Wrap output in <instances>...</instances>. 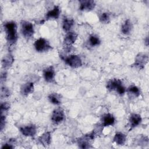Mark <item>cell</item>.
Masks as SVG:
<instances>
[{"label": "cell", "mask_w": 149, "mask_h": 149, "mask_svg": "<svg viewBox=\"0 0 149 149\" xmlns=\"http://www.w3.org/2000/svg\"><path fill=\"white\" fill-rule=\"evenodd\" d=\"M3 29L5 33L6 40L9 45H13L16 43L17 36V27L15 22L8 21L3 23Z\"/></svg>", "instance_id": "1"}, {"label": "cell", "mask_w": 149, "mask_h": 149, "mask_svg": "<svg viewBox=\"0 0 149 149\" xmlns=\"http://www.w3.org/2000/svg\"><path fill=\"white\" fill-rule=\"evenodd\" d=\"M107 89L109 91H115L120 95H123L126 91L125 87L123 85L122 81L119 79H112L109 80L106 85Z\"/></svg>", "instance_id": "2"}, {"label": "cell", "mask_w": 149, "mask_h": 149, "mask_svg": "<svg viewBox=\"0 0 149 149\" xmlns=\"http://www.w3.org/2000/svg\"><path fill=\"white\" fill-rule=\"evenodd\" d=\"M95 135V133L94 131H93L91 133L86 134L79 137L77 140L79 147L80 148H92L91 142L94 140Z\"/></svg>", "instance_id": "3"}, {"label": "cell", "mask_w": 149, "mask_h": 149, "mask_svg": "<svg viewBox=\"0 0 149 149\" xmlns=\"http://www.w3.org/2000/svg\"><path fill=\"white\" fill-rule=\"evenodd\" d=\"M60 57L65 63L72 68H78L82 66L81 59L77 55H70L66 57L60 55Z\"/></svg>", "instance_id": "4"}, {"label": "cell", "mask_w": 149, "mask_h": 149, "mask_svg": "<svg viewBox=\"0 0 149 149\" xmlns=\"http://www.w3.org/2000/svg\"><path fill=\"white\" fill-rule=\"evenodd\" d=\"M21 33L23 36L26 39L31 38L34 34V29L33 24L26 20L21 22Z\"/></svg>", "instance_id": "5"}, {"label": "cell", "mask_w": 149, "mask_h": 149, "mask_svg": "<svg viewBox=\"0 0 149 149\" xmlns=\"http://www.w3.org/2000/svg\"><path fill=\"white\" fill-rule=\"evenodd\" d=\"M34 47L36 51L38 52H48L52 49V46L48 40L44 38H39L35 41L34 43Z\"/></svg>", "instance_id": "6"}, {"label": "cell", "mask_w": 149, "mask_h": 149, "mask_svg": "<svg viewBox=\"0 0 149 149\" xmlns=\"http://www.w3.org/2000/svg\"><path fill=\"white\" fill-rule=\"evenodd\" d=\"M148 54L144 52H140L136 56L134 62L133 63L132 66L139 70H143L148 63Z\"/></svg>", "instance_id": "7"}, {"label": "cell", "mask_w": 149, "mask_h": 149, "mask_svg": "<svg viewBox=\"0 0 149 149\" xmlns=\"http://www.w3.org/2000/svg\"><path fill=\"white\" fill-rule=\"evenodd\" d=\"M19 131L26 137H33L37 133V126L33 124H29L20 127Z\"/></svg>", "instance_id": "8"}, {"label": "cell", "mask_w": 149, "mask_h": 149, "mask_svg": "<svg viewBox=\"0 0 149 149\" xmlns=\"http://www.w3.org/2000/svg\"><path fill=\"white\" fill-rule=\"evenodd\" d=\"M65 119V115L64 111L61 108H57L53 111L51 119L55 124H59L62 122Z\"/></svg>", "instance_id": "9"}, {"label": "cell", "mask_w": 149, "mask_h": 149, "mask_svg": "<svg viewBox=\"0 0 149 149\" xmlns=\"http://www.w3.org/2000/svg\"><path fill=\"white\" fill-rule=\"evenodd\" d=\"M43 77L47 83H52L55 82V70L52 66H49L43 70Z\"/></svg>", "instance_id": "10"}, {"label": "cell", "mask_w": 149, "mask_h": 149, "mask_svg": "<svg viewBox=\"0 0 149 149\" xmlns=\"http://www.w3.org/2000/svg\"><path fill=\"white\" fill-rule=\"evenodd\" d=\"M142 121L141 116L139 113H132L129 118V131H131L134 127L138 126Z\"/></svg>", "instance_id": "11"}, {"label": "cell", "mask_w": 149, "mask_h": 149, "mask_svg": "<svg viewBox=\"0 0 149 149\" xmlns=\"http://www.w3.org/2000/svg\"><path fill=\"white\" fill-rule=\"evenodd\" d=\"M96 6V3L93 0H80L79 1V9L80 11L90 12L93 10Z\"/></svg>", "instance_id": "12"}, {"label": "cell", "mask_w": 149, "mask_h": 149, "mask_svg": "<svg viewBox=\"0 0 149 149\" xmlns=\"http://www.w3.org/2000/svg\"><path fill=\"white\" fill-rule=\"evenodd\" d=\"M78 37V34L73 31H69L66 33L64 39L63 44L68 48L71 47L73 44L76 42Z\"/></svg>", "instance_id": "13"}, {"label": "cell", "mask_w": 149, "mask_h": 149, "mask_svg": "<svg viewBox=\"0 0 149 149\" xmlns=\"http://www.w3.org/2000/svg\"><path fill=\"white\" fill-rule=\"evenodd\" d=\"M61 9L59 6L56 5L54 7L48 10L45 16V20H48L50 19H58L60 16Z\"/></svg>", "instance_id": "14"}, {"label": "cell", "mask_w": 149, "mask_h": 149, "mask_svg": "<svg viewBox=\"0 0 149 149\" xmlns=\"http://www.w3.org/2000/svg\"><path fill=\"white\" fill-rule=\"evenodd\" d=\"M34 83L28 81L22 85L20 92L23 96H27L34 91Z\"/></svg>", "instance_id": "15"}, {"label": "cell", "mask_w": 149, "mask_h": 149, "mask_svg": "<svg viewBox=\"0 0 149 149\" xmlns=\"http://www.w3.org/2000/svg\"><path fill=\"white\" fill-rule=\"evenodd\" d=\"M101 122V125L103 127L112 126L115 122V118L112 113H105L102 116Z\"/></svg>", "instance_id": "16"}, {"label": "cell", "mask_w": 149, "mask_h": 149, "mask_svg": "<svg viewBox=\"0 0 149 149\" xmlns=\"http://www.w3.org/2000/svg\"><path fill=\"white\" fill-rule=\"evenodd\" d=\"M38 141L45 147L49 146L51 142V133L49 132H45L43 133L38 137Z\"/></svg>", "instance_id": "17"}, {"label": "cell", "mask_w": 149, "mask_h": 149, "mask_svg": "<svg viewBox=\"0 0 149 149\" xmlns=\"http://www.w3.org/2000/svg\"><path fill=\"white\" fill-rule=\"evenodd\" d=\"M133 27V26L132 21L130 19H127L126 20H125L123 23L122 24L120 31L122 34L127 36L131 33Z\"/></svg>", "instance_id": "18"}, {"label": "cell", "mask_w": 149, "mask_h": 149, "mask_svg": "<svg viewBox=\"0 0 149 149\" xmlns=\"http://www.w3.org/2000/svg\"><path fill=\"white\" fill-rule=\"evenodd\" d=\"M74 24V21L72 18L68 17H64L62 20V29L65 32L70 31L71 29Z\"/></svg>", "instance_id": "19"}, {"label": "cell", "mask_w": 149, "mask_h": 149, "mask_svg": "<svg viewBox=\"0 0 149 149\" xmlns=\"http://www.w3.org/2000/svg\"><path fill=\"white\" fill-rule=\"evenodd\" d=\"M14 57L12 54H8L4 56L2 59V66L3 69L10 68L14 62Z\"/></svg>", "instance_id": "20"}, {"label": "cell", "mask_w": 149, "mask_h": 149, "mask_svg": "<svg viewBox=\"0 0 149 149\" xmlns=\"http://www.w3.org/2000/svg\"><path fill=\"white\" fill-rule=\"evenodd\" d=\"M113 141L119 146H123L126 141V136L122 132H116L114 135Z\"/></svg>", "instance_id": "21"}, {"label": "cell", "mask_w": 149, "mask_h": 149, "mask_svg": "<svg viewBox=\"0 0 149 149\" xmlns=\"http://www.w3.org/2000/svg\"><path fill=\"white\" fill-rule=\"evenodd\" d=\"M126 91L130 98H137L140 95V88L135 85L130 86L127 88Z\"/></svg>", "instance_id": "22"}, {"label": "cell", "mask_w": 149, "mask_h": 149, "mask_svg": "<svg viewBox=\"0 0 149 149\" xmlns=\"http://www.w3.org/2000/svg\"><path fill=\"white\" fill-rule=\"evenodd\" d=\"M48 99L49 101L55 105H59L61 104V96L60 94L53 93H51L48 96Z\"/></svg>", "instance_id": "23"}, {"label": "cell", "mask_w": 149, "mask_h": 149, "mask_svg": "<svg viewBox=\"0 0 149 149\" xmlns=\"http://www.w3.org/2000/svg\"><path fill=\"white\" fill-rule=\"evenodd\" d=\"M88 43L90 46L94 47L99 46L101 44V40L98 36L95 34H91L88 38Z\"/></svg>", "instance_id": "24"}, {"label": "cell", "mask_w": 149, "mask_h": 149, "mask_svg": "<svg viewBox=\"0 0 149 149\" xmlns=\"http://www.w3.org/2000/svg\"><path fill=\"white\" fill-rule=\"evenodd\" d=\"M99 20L102 24H108L111 20L110 14L108 12H103L99 16Z\"/></svg>", "instance_id": "25"}, {"label": "cell", "mask_w": 149, "mask_h": 149, "mask_svg": "<svg viewBox=\"0 0 149 149\" xmlns=\"http://www.w3.org/2000/svg\"><path fill=\"white\" fill-rule=\"evenodd\" d=\"M10 105L8 102H2L1 104V109H0L1 115H6V113L8 112V111L10 109Z\"/></svg>", "instance_id": "26"}, {"label": "cell", "mask_w": 149, "mask_h": 149, "mask_svg": "<svg viewBox=\"0 0 149 149\" xmlns=\"http://www.w3.org/2000/svg\"><path fill=\"white\" fill-rule=\"evenodd\" d=\"M137 143L139 145L148 144V138L146 136H139L137 139Z\"/></svg>", "instance_id": "27"}, {"label": "cell", "mask_w": 149, "mask_h": 149, "mask_svg": "<svg viewBox=\"0 0 149 149\" xmlns=\"http://www.w3.org/2000/svg\"><path fill=\"white\" fill-rule=\"evenodd\" d=\"M9 95H10V91H9V90L7 87H6L5 86L2 87H1V97L2 98H7Z\"/></svg>", "instance_id": "28"}, {"label": "cell", "mask_w": 149, "mask_h": 149, "mask_svg": "<svg viewBox=\"0 0 149 149\" xmlns=\"http://www.w3.org/2000/svg\"><path fill=\"white\" fill-rule=\"evenodd\" d=\"M0 130L2 131L6 125V115H0Z\"/></svg>", "instance_id": "29"}, {"label": "cell", "mask_w": 149, "mask_h": 149, "mask_svg": "<svg viewBox=\"0 0 149 149\" xmlns=\"http://www.w3.org/2000/svg\"><path fill=\"white\" fill-rule=\"evenodd\" d=\"M15 139L13 140H10L9 142L4 144L2 145V146L1 147L2 149H4V148H13L15 147L13 146V143L15 141L14 140Z\"/></svg>", "instance_id": "30"}, {"label": "cell", "mask_w": 149, "mask_h": 149, "mask_svg": "<svg viewBox=\"0 0 149 149\" xmlns=\"http://www.w3.org/2000/svg\"><path fill=\"white\" fill-rule=\"evenodd\" d=\"M6 76H7V73L6 72H3L1 73V82L2 83L3 81H5L6 79Z\"/></svg>", "instance_id": "31"}, {"label": "cell", "mask_w": 149, "mask_h": 149, "mask_svg": "<svg viewBox=\"0 0 149 149\" xmlns=\"http://www.w3.org/2000/svg\"><path fill=\"white\" fill-rule=\"evenodd\" d=\"M144 43H145V44H146V46H148V37H147L146 38V39L144 40Z\"/></svg>", "instance_id": "32"}]
</instances>
